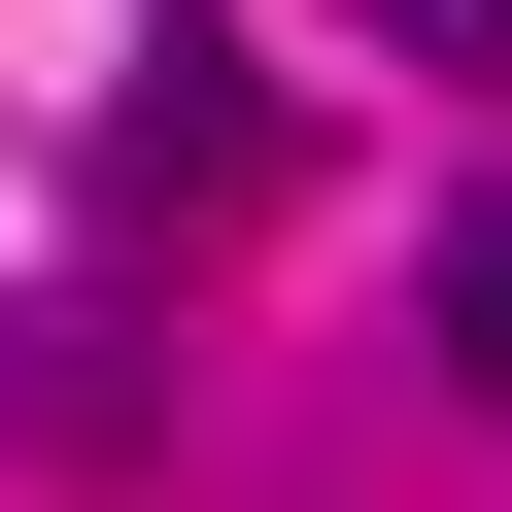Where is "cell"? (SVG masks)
I'll return each mask as SVG.
<instances>
[{"instance_id":"6da1fadb","label":"cell","mask_w":512,"mask_h":512,"mask_svg":"<svg viewBox=\"0 0 512 512\" xmlns=\"http://www.w3.org/2000/svg\"><path fill=\"white\" fill-rule=\"evenodd\" d=\"M103 205H137V239H205V205H274V69H239L205 0H137V103H103Z\"/></svg>"},{"instance_id":"7a4b0ae2","label":"cell","mask_w":512,"mask_h":512,"mask_svg":"<svg viewBox=\"0 0 512 512\" xmlns=\"http://www.w3.org/2000/svg\"><path fill=\"white\" fill-rule=\"evenodd\" d=\"M444 376H478V410H512V205H478V239H444Z\"/></svg>"},{"instance_id":"3957f363","label":"cell","mask_w":512,"mask_h":512,"mask_svg":"<svg viewBox=\"0 0 512 512\" xmlns=\"http://www.w3.org/2000/svg\"><path fill=\"white\" fill-rule=\"evenodd\" d=\"M376 35H410V69H512V0H376Z\"/></svg>"}]
</instances>
